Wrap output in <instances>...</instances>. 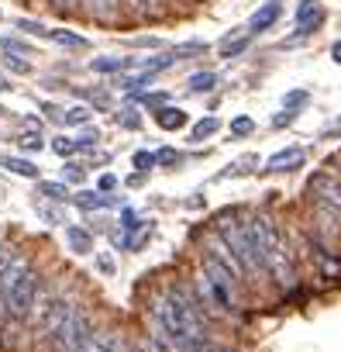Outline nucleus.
Segmentation results:
<instances>
[{
	"label": "nucleus",
	"mask_w": 341,
	"mask_h": 352,
	"mask_svg": "<svg viewBox=\"0 0 341 352\" xmlns=\"http://www.w3.org/2000/svg\"><path fill=\"white\" fill-rule=\"evenodd\" d=\"M52 152H56V155H62V159H69V155L76 152V142H73V138H66V135H59V138H52Z\"/></svg>",
	"instance_id": "obj_32"
},
{
	"label": "nucleus",
	"mask_w": 341,
	"mask_h": 352,
	"mask_svg": "<svg viewBox=\"0 0 341 352\" xmlns=\"http://www.w3.org/2000/svg\"><path fill=\"white\" fill-rule=\"evenodd\" d=\"M131 162H134V169H138V173H148V169L155 166V152H134V159H131Z\"/></svg>",
	"instance_id": "obj_35"
},
{
	"label": "nucleus",
	"mask_w": 341,
	"mask_h": 352,
	"mask_svg": "<svg viewBox=\"0 0 341 352\" xmlns=\"http://www.w3.org/2000/svg\"><path fill=\"white\" fill-rule=\"evenodd\" d=\"M97 270L110 276V273H114V259H110V256H97Z\"/></svg>",
	"instance_id": "obj_41"
},
{
	"label": "nucleus",
	"mask_w": 341,
	"mask_h": 352,
	"mask_svg": "<svg viewBox=\"0 0 341 352\" xmlns=\"http://www.w3.org/2000/svg\"><path fill=\"white\" fill-rule=\"evenodd\" d=\"M73 204H76L80 211H100V208H110L114 201H110V197H100V194H93V190H80V194L73 197Z\"/></svg>",
	"instance_id": "obj_14"
},
{
	"label": "nucleus",
	"mask_w": 341,
	"mask_h": 352,
	"mask_svg": "<svg viewBox=\"0 0 341 352\" xmlns=\"http://www.w3.org/2000/svg\"><path fill=\"white\" fill-rule=\"evenodd\" d=\"M83 176H86L83 162H66L62 166V184H83Z\"/></svg>",
	"instance_id": "obj_25"
},
{
	"label": "nucleus",
	"mask_w": 341,
	"mask_h": 352,
	"mask_svg": "<svg viewBox=\"0 0 341 352\" xmlns=\"http://www.w3.org/2000/svg\"><path fill=\"white\" fill-rule=\"evenodd\" d=\"M114 187H117V176H114V173H104V176H100V190L107 194V190H114Z\"/></svg>",
	"instance_id": "obj_40"
},
{
	"label": "nucleus",
	"mask_w": 341,
	"mask_h": 352,
	"mask_svg": "<svg viewBox=\"0 0 341 352\" xmlns=\"http://www.w3.org/2000/svg\"><path fill=\"white\" fill-rule=\"evenodd\" d=\"M73 4H80V0H49V8H52V11H69Z\"/></svg>",
	"instance_id": "obj_42"
},
{
	"label": "nucleus",
	"mask_w": 341,
	"mask_h": 352,
	"mask_svg": "<svg viewBox=\"0 0 341 352\" xmlns=\"http://www.w3.org/2000/svg\"><path fill=\"white\" fill-rule=\"evenodd\" d=\"M138 100H141L145 107H155V111H158V107H165V94H141Z\"/></svg>",
	"instance_id": "obj_37"
},
{
	"label": "nucleus",
	"mask_w": 341,
	"mask_h": 352,
	"mask_svg": "<svg viewBox=\"0 0 341 352\" xmlns=\"http://www.w3.org/2000/svg\"><path fill=\"white\" fill-rule=\"evenodd\" d=\"M14 25H18V32H28V35H38V38H49V28H45L42 21H32V18H18Z\"/></svg>",
	"instance_id": "obj_27"
},
{
	"label": "nucleus",
	"mask_w": 341,
	"mask_h": 352,
	"mask_svg": "<svg viewBox=\"0 0 341 352\" xmlns=\"http://www.w3.org/2000/svg\"><path fill=\"white\" fill-rule=\"evenodd\" d=\"M300 159H303V152H300L296 145H290V148H283V152H276V155H272V159L266 162V169H269V173H279L283 166H290V169H296V166H300Z\"/></svg>",
	"instance_id": "obj_12"
},
{
	"label": "nucleus",
	"mask_w": 341,
	"mask_h": 352,
	"mask_svg": "<svg viewBox=\"0 0 341 352\" xmlns=\"http://www.w3.org/2000/svg\"><path fill=\"white\" fill-rule=\"evenodd\" d=\"M283 8H279V0H269V4H262L255 14H252V32H269L276 21H279Z\"/></svg>",
	"instance_id": "obj_9"
},
{
	"label": "nucleus",
	"mask_w": 341,
	"mask_h": 352,
	"mask_svg": "<svg viewBox=\"0 0 341 352\" xmlns=\"http://www.w3.org/2000/svg\"><path fill=\"white\" fill-rule=\"evenodd\" d=\"M180 162H183V155L176 148H158L155 152V166H180Z\"/></svg>",
	"instance_id": "obj_31"
},
{
	"label": "nucleus",
	"mask_w": 341,
	"mask_h": 352,
	"mask_svg": "<svg viewBox=\"0 0 341 352\" xmlns=\"http://www.w3.org/2000/svg\"><path fill=\"white\" fill-rule=\"evenodd\" d=\"M131 45H138V49H158L162 42H158V38H134Z\"/></svg>",
	"instance_id": "obj_43"
},
{
	"label": "nucleus",
	"mask_w": 341,
	"mask_h": 352,
	"mask_svg": "<svg viewBox=\"0 0 341 352\" xmlns=\"http://www.w3.org/2000/svg\"><path fill=\"white\" fill-rule=\"evenodd\" d=\"M252 131H255V121H252L248 114H242V118L231 121V135H235V138H245V135H252Z\"/></svg>",
	"instance_id": "obj_30"
},
{
	"label": "nucleus",
	"mask_w": 341,
	"mask_h": 352,
	"mask_svg": "<svg viewBox=\"0 0 341 352\" xmlns=\"http://www.w3.org/2000/svg\"><path fill=\"white\" fill-rule=\"evenodd\" d=\"M307 100V90H296V94H290V97H283V104H286V111H293V107H300Z\"/></svg>",
	"instance_id": "obj_38"
},
{
	"label": "nucleus",
	"mask_w": 341,
	"mask_h": 352,
	"mask_svg": "<svg viewBox=\"0 0 341 352\" xmlns=\"http://www.w3.org/2000/svg\"><path fill=\"white\" fill-rule=\"evenodd\" d=\"M221 131V121L214 118V114H207V118H200L193 128H190V142H207L211 135H217Z\"/></svg>",
	"instance_id": "obj_13"
},
{
	"label": "nucleus",
	"mask_w": 341,
	"mask_h": 352,
	"mask_svg": "<svg viewBox=\"0 0 341 352\" xmlns=\"http://www.w3.org/2000/svg\"><path fill=\"white\" fill-rule=\"evenodd\" d=\"M117 121H121V128H138V124H141L138 111H131V107H124V111L117 114Z\"/></svg>",
	"instance_id": "obj_36"
},
{
	"label": "nucleus",
	"mask_w": 341,
	"mask_h": 352,
	"mask_svg": "<svg viewBox=\"0 0 341 352\" xmlns=\"http://www.w3.org/2000/svg\"><path fill=\"white\" fill-rule=\"evenodd\" d=\"M152 331H158L165 342H173L183 352H193L200 342H207V311L193 287L169 283L152 294L148 300Z\"/></svg>",
	"instance_id": "obj_1"
},
{
	"label": "nucleus",
	"mask_w": 341,
	"mask_h": 352,
	"mask_svg": "<svg viewBox=\"0 0 341 352\" xmlns=\"http://www.w3.org/2000/svg\"><path fill=\"white\" fill-rule=\"evenodd\" d=\"M107 345H110V328H93L80 352H107Z\"/></svg>",
	"instance_id": "obj_18"
},
{
	"label": "nucleus",
	"mask_w": 341,
	"mask_h": 352,
	"mask_svg": "<svg viewBox=\"0 0 341 352\" xmlns=\"http://www.w3.org/2000/svg\"><path fill=\"white\" fill-rule=\"evenodd\" d=\"M145 176H148V173H131V176H128V184H131V187H141V184H145Z\"/></svg>",
	"instance_id": "obj_46"
},
{
	"label": "nucleus",
	"mask_w": 341,
	"mask_h": 352,
	"mask_svg": "<svg viewBox=\"0 0 341 352\" xmlns=\"http://www.w3.org/2000/svg\"><path fill=\"white\" fill-rule=\"evenodd\" d=\"M14 249L8 245V239H0V270H4V263H8V256H11Z\"/></svg>",
	"instance_id": "obj_44"
},
{
	"label": "nucleus",
	"mask_w": 341,
	"mask_h": 352,
	"mask_svg": "<svg viewBox=\"0 0 341 352\" xmlns=\"http://www.w3.org/2000/svg\"><path fill=\"white\" fill-rule=\"evenodd\" d=\"M49 38L62 49H86V38L83 35H73V32H62V28H49Z\"/></svg>",
	"instance_id": "obj_19"
},
{
	"label": "nucleus",
	"mask_w": 341,
	"mask_h": 352,
	"mask_svg": "<svg viewBox=\"0 0 341 352\" xmlns=\"http://www.w3.org/2000/svg\"><path fill=\"white\" fill-rule=\"evenodd\" d=\"M338 176H341V169H338Z\"/></svg>",
	"instance_id": "obj_51"
},
{
	"label": "nucleus",
	"mask_w": 341,
	"mask_h": 352,
	"mask_svg": "<svg viewBox=\"0 0 341 352\" xmlns=\"http://www.w3.org/2000/svg\"><path fill=\"white\" fill-rule=\"evenodd\" d=\"M193 352H235V349H228V345H217V342H200Z\"/></svg>",
	"instance_id": "obj_39"
},
{
	"label": "nucleus",
	"mask_w": 341,
	"mask_h": 352,
	"mask_svg": "<svg viewBox=\"0 0 341 352\" xmlns=\"http://www.w3.org/2000/svg\"><path fill=\"white\" fill-rule=\"evenodd\" d=\"M93 328H97V324L90 321V314L76 304V307H73V314L62 321V328L52 335L49 349H52V352H80V349H83V342H86V335H90Z\"/></svg>",
	"instance_id": "obj_5"
},
{
	"label": "nucleus",
	"mask_w": 341,
	"mask_h": 352,
	"mask_svg": "<svg viewBox=\"0 0 341 352\" xmlns=\"http://www.w3.org/2000/svg\"><path fill=\"white\" fill-rule=\"evenodd\" d=\"M207 52V42H183V45H176L173 52H169V56H173L176 63L180 59H190V56H204Z\"/></svg>",
	"instance_id": "obj_20"
},
{
	"label": "nucleus",
	"mask_w": 341,
	"mask_h": 352,
	"mask_svg": "<svg viewBox=\"0 0 341 352\" xmlns=\"http://www.w3.org/2000/svg\"><path fill=\"white\" fill-rule=\"evenodd\" d=\"M0 118H8V107L4 104H0Z\"/></svg>",
	"instance_id": "obj_50"
},
{
	"label": "nucleus",
	"mask_w": 341,
	"mask_h": 352,
	"mask_svg": "<svg viewBox=\"0 0 341 352\" xmlns=\"http://www.w3.org/2000/svg\"><path fill=\"white\" fill-rule=\"evenodd\" d=\"M38 194L42 197H49V201H56V204H62L66 197H69V190H66V184H38Z\"/></svg>",
	"instance_id": "obj_23"
},
{
	"label": "nucleus",
	"mask_w": 341,
	"mask_h": 352,
	"mask_svg": "<svg viewBox=\"0 0 341 352\" xmlns=\"http://www.w3.org/2000/svg\"><path fill=\"white\" fill-rule=\"evenodd\" d=\"M214 235H217L221 245L238 259V266L245 270L248 280L262 273V259H259V252H255V245H252V239H248V232H245V221H238V214L224 211V214L217 218V225H214Z\"/></svg>",
	"instance_id": "obj_4"
},
{
	"label": "nucleus",
	"mask_w": 341,
	"mask_h": 352,
	"mask_svg": "<svg viewBox=\"0 0 341 352\" xmlns=\"http://www.w3.org/2000/svg\"><path fill=\"white\" fill-rule=\"evenodd\" d=\"M248 42H252V35H242V38H235V42L224 38V42H221V56H224V59H235V56H242V52L248 49Z\"/></svg>",
	"instance_id": "obj_21"
},
{
	"label": "nucleus",
	"mask_w": 341,
	"mask_h": 352,
	"mask_svg": "<svg viewBox=\"0 0 341 352\" xmlns=\"http://www.w3.org/2000/svg\"><path fill=\"white\" fill-rule=\"evenodd\" d=\"M193 290H197V297H200L207 318H211V314H228V318H231V314L242 311V290H245V283L238 280L235 270H228V266H224L217 256H211L207 249H204V256H200V273H197Z\"/></svg>",
	"instance_id": "obj_2"
},
{
	"label": "nucleus",
	"mask_w": 341,
	"mask_h": 352,
	"mask_svg": "<svg viewBox=\"0 0 341 352\" xmlns=\"http://www.w3.org/2000/svg\"><path fill=\"white\" fill-rule=\"evenodd\" d=\"M131 66H138V63H134V59H114V56H110V59H93V63H90L93 73H124V69H131Z\"/></svg>",
	"instance_id": "obj_16"
},
{
	"label": "nucleus",
	"mask_w": 341,
	"mask_h": 352,
	"mask_svg": "<svg viewBox=\"0 0 341 352\" xmlns=\"http://www.w3.org/2000/svg\"><path fill=\"white\" fill-rule=\"evenodd\" d=\"M307 190H310L314 201H320V204H327V208H334L341 214V176L338 173H314V180H310Z\"/></svg>",
	"instance_id": "obj_6"
},
{
	"label": "nucleus",
	"mask_w": 341,
	"mask_h": 352,
	"mask_svg": "<svg viewBox=\"0 0 341 352\" xmlns=\"http://www.w3.org/2000/svg\"><path fill=\"white\" fill-rule=\"evenodd\" d=\"M0 166L11 169L14 176H25V180H38V166L32 159H21V155H0Z\"/></svg>",
	"instance_id": "obj_11"
},
{
	"label": "nucleus",
	"mask_w": 341,
	"mask_h": 352,
	"mask_svg": "<svg viewBox=\"0 0 341 352\" xmlns=\"http://www.w3.org/2000/svg\"><path fill=\"white\" fill-rule=\"evenodd\" d=\"M18 145H21V148H28V152H42V148H45V142H42V135H38V131L21 135V138H18Z\"/></svg>",
	"instance_id": "obj_33"
},
{
	"label": "nucleus",
	"mask_w": 341,
	"mask_h": 352,
	"mask_svg": "<svg viewBox=\"0 0 341 352\" xmlns=\"http://www.w3.org/2000/svg\"><path fill=\"white\" fill-rule=\"evenodd\" d=\"M214 87H217V73H211V69H207V73H193V76L187 80V90H190V94H211Z\"/></svg>",
	"instance_id": "obj_17"
},
{
	"label": "nucleus",
	"mask_w": 341,
	"mask_h": 352,
	"mask_svg": "<svg viewBox=\"0 0 341 352\" xmlns=\"http://www.w3.org/2000/svg\"><path fill=\"white\" fill-rule=\"evenodd\" d=\"M0 90H14V87H11V83H8L4 76H0Z\"/></svg>",
	"instance_id": "obj_49"
},
{
	"label": "nucleus",
	"mask_w": 341,
	"mask_h": 352,
	"mask_svg": "<svg viewBox=\"0 0 341 352\" xmlns=\"http://www.w3.org/2000/svg\"><path fill=\"white\" fill-rule=\"evenodd\" d=\"M80 4L93 21H114L124 8V0H80Z\"/></svg>",
	"instance_id": "obj_7"
},
{
	"label": "nucleus",
	"mask_w": 341,
	"mask_h": 352,
	"mask_svg": "<svg viewBox=\"0 0 341 352\" xmlns=\"http://www.w3.org/2000/svg\"><path fill=\"white\" fill-rule=\"evenodd\" d=\"M293 118H296V114H293V111H286V114H279L272 124H276V128H283V124H293Z\"/></svg>",
	"instance_id": "obj_45"
},
{
	"label": "nucleus",
	"mask_w": 341,
	"mask_h": 352,
	"mask_svg": "<svg viewBox=\"0 0 341 352\" xmlns=\"http://www.w3.org/2000/svg\"><path fill=\"white\" fill-rule=\"evenodd\" d=\"M4 66H8L11 73H18V76H28V73H32V63H28L25 56H11V52H4Z\"/></svg>",
	"instance_id": "obj_26"
},
{
	"label": "nucleus",
	"mask_w": 341,
	"mask_h": 352,
	"mask_svg": "<svg viewBox=\"0 0 341 352\" xmlns=\"http://www.w3.org/2000/svg\"><path fill=\"white\" fill-rule=\"evenodd\" d=\"M124 8H131L141 18H158L165 11V0H124Z\"/></svg>",
	"instance_id": "obj_15"
},
{
	"label": "nucleus",
	"mask_w": 341,
	"mask_h": 352,
	"mask_svg": "<svg viewBox=\"0 0 341 352\" xmlns=\"http://www.w3.org/2000/svg\"><path fill=\"white\" fill-rule=\"evenodd\" d=\"M334 135H341V121H338V124H331V128L324 131V138H334Z\"/></svg>",
	"instance_id": "obj_47"
},
{
	"label": "nucleus",
	"mask_w": 341,
	"mask_h": 352,
	"mask_svg": "<svg viewBox=\"0 0 341 352\" xmlns=\"http://www.w3.org/2000/svg\"><path fill=\"white\" fill-rule=\"evenodd\" d=\"M331 56H334V63H341V42H338V45L331 49Z\"/></svg>",
	"instance_id": "obj_48"
},
{
	"label": "nucleus",
	"mask_w": 341,
	"mask_h": 352,
	"mask_svg": "<svg viewBox=\"0 0 341 352\" xmlns=\"http://www.w3.org/2000/svg\"><path fill=\"white\" fill-rule=\"evenodd\" d=\"M90 114H93V111L80 104V107H69V111H62V121H66V124H86V121H90Z\"/></svg>",
	"instance_id": "obj_28"
},
{
	"label": "nucleus",
	"mask_w": 341,
	"mask_h": 352,
	"mask_svg": "<svg viewBox=\"0 0 341 352\" xmlns=\"http://www.w3.org/2000/svg\"><path fill=\"white\" fill-rule=\"evenodd\" d=\"M134 352H165V338L158 331H152V335H145V338L134 342Z\"/></svg>",
	"instance_id": "obj_22"
},
{
	"label": "nucleus",
	"mask_w": 341,
	"mask_h": 352,
	"mask_svg": "<svg viewBox=\"0 0 341 352\" xmlns=\"http://www.w3.org/2000/svg\"><path fill=\"white\" fill-rule=\"evenodd\" d=\"M66 245L76 252V256H90L93 252V235L80 225H66Z\"/></svg>",
	"instance_id": "obj_8"
},
{
	"label": "nucleus",
	"mask_w": 341,
	"mask_h": 352,
	"mask_svg": "<svg viewBox=\"0 0 341 352\" xmlns=\"http://www.w3.org/2000/svg\"><path fill=\"white\" fill-rule=\"evenodd\" d=\"M107 352H134V345L128 342V335H124V331L110 328V345H107Z\"/></svg>",
	"instance_id": "obj_29"
},
{
	"label": "nucleus",
	"mask_w": 341,
	"mask_h": 352,
	"mask_svg": "<svg viewBox=\"0 0 341 352\" xmlns=\"http://www.w3.org/2000/svg\"><path fill=\"white\" fill-rule=\"evenodd\" d=\"M97 138H100L97 128H86L80 138H73V142H76V152H80V148H97Z\"/></svg>",
	"instance_id": "obj_34"
},
{
	"label": "nucleus",
	"mask_w": 341,
	"mask_h": 352,
	"mask_svg": "<svg viewBox=\"0 0 341 352\" xmlns=\"http://www.w3.org/2000/svg\"><path fill=\"white\" fill-rule=\"evenodd\" d=\"M245 232L262 259V273L279 283V287H290L296 280V270H293V252L283 239V232L276 228V221L269 214H248L245 218Z\"/></svg>",
	"instance_id": "obj_3"
},
{
	"label": "nucleus",
	"mask_w": 341,
	"mask_h": 352,
	"mask_svg": "<svg viewBox=\"0 0 341 352\" xmlns=\"http://www.w3.org/2000/svg\"><path fill=\"white\" fill-rule=\"evenodd\" d=\"M0 49H4V52H11V56H32V45H28L25 38H11V35H4V38H0Z\"/></svg>",
	"instance_id": "obj_24"
},
{
	"label": "nucleus",
	"mask_w": 341,
	"mask_h": 352,
	"mask_svg": "<svg viewBox=\"0 0 341 352\" xmlns=\"http://www.w3.org/2000/svg\"><path fill=\"white\" fill-rule=\"evenodd\" d=\"M155 124H158L162 131H180V128L187 124V111H183V107H169V104H165V107H158V111H155Z\"/></svg>",
	"instance_id": "obj_10"
}]
</instances>
